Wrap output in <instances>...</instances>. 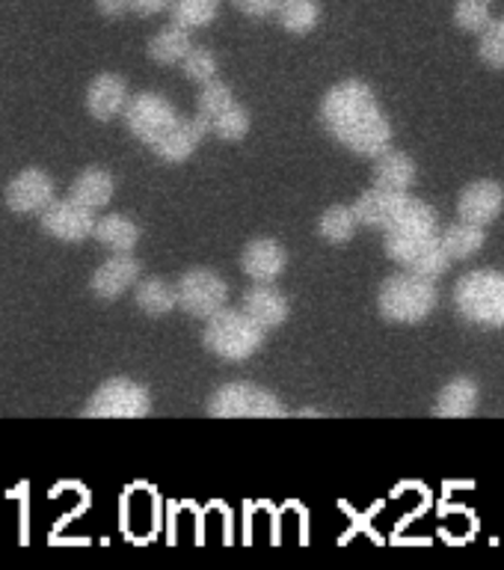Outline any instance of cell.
Wrapping results in <instances>:
<instances>
[{
  "label": "cell",
  "mask_w": 504,
  "mask_h": 570,
  "mask_svg": "<svg viewBox=\"0 0 504 570\" xmlns=\"http://www.w3.org/2000/svg\"><path fill=\"white\" fill-rule=\"evenodd\" d=\"M39 226H42L51 238L66 240V244H78V240L92 238L96 232V217L89 208H83L75 199H53L45 212H39Z\"/></svg>",
  "instance_id": "9c48e42d"
},
{
  "label": "cell",
  "mask_w": 504,
  "mask_h": 570,
  "mask_svg": "<svg viewBox=\"0 0 504 570\" xmlns=\"http://www.w3.org/2000/svg\"><path fill=\"white\" fill-rule=\"evenodd\" d=\"M478 53L490 69L504 71V18H493L487 30L481 33Z\"/></svg>",
  "instance_id": "1f68e13d"
},
{
  "label": "cell",
  "mask_w": 504,
  "mask_h": 570,
  "mask_svg": "<svg viewBox=\"0 0 504 570\" xmlns=\"http://www.w3.org/2000/svg\"><path fill=\"white\" fill-rule=\"evenodd\" d=\"M7 208L16 214H39L53 203V181L42 169H21L7 185Z\"/></svg>",
  "instance_id": "30bf717a"
},
{
  "label": "cell",
  "mask_w": 504,
  "mask_h": 570,
  "mask_svg": "<svg viewBox=\"0 0 504 570\" xmlns=\"http://www.w3.org/2000/svg\"><path fill=\"white\" fill-rule=\"evenodd\" d=\"M244 312L256 321L258 327L276 330L288 321L291 306L270 283H256V288H249L247 297H244Z\"/></svg>",
  "instance_id": "e0dca14e"
},
{
  "label": "cell",
  "mask_w": 504,
  "mask_h": 570,
  "mask_svg": "<svg viewBox=\"0 0 504 570\" xmlns=\"http://www.w3.org/2000/svg\"><path fill=\"white\" fill-rule=\"evenodd\" d=\"M211 134H217V137H220V140H226V142L244 140V137L249 134L247 107H240L238 101H235L229 110H223V114L211 122Z\"/></svg>",
  "instance_id": "f546056e"
},
{
  "label": "cell",
  "mask_w": 504,
  "mask_h": 570,
  "mask_svg": "<svg viewBox=\"0 0 504 570\" xmlns=\"http://www.w3.org/2000/svg\"><path fill=\"white\" fill-rule=\"evenodd\" d=\"M383 249L392 262L409 267L418 256H425L427 249L434 247L439 235L436 232H383Z\"/></svg>",
  "instance_id": "7402d4cb"
},
{
  "label": "cell",
  "mask_w": 504,
  "mask_h": 570,
  "mask_svg": "<svg viewBox=\"0 0 504 570\" xmlns=\"http://www.w3.org/2000/svg\"><path fill=\"white\" fill-rule=\"evenodd\" d=\"M265 327H258L244 309H220L211 318H205L202 345L220 360L244 363L258 354L265 345Z\"/></svg>",
  "instance_id": "7a4b0ae2"
},
{
  "label": "cell",
  "mask_w": 504,
  "mask_h": 570,
  "mask_svg": "<svg viewBox=\"0 0 504 570\" xmlns=\"http://www.w3.org/2000/svg\"><path fill=\"white\" fill-rule=\"evenodd\" d=\"M490 21H493V16H490V3H484V0H457L454 3V24L466 33L481 36Z\"/></svg>",
  "instance_id": "4dcf8cb0"
},
{
  "label": "cell",
  "mask_w": 504,
  "mask_h": 570,
  "mask_svg": "<svg viewBox=\"0 0 504 570\" xmlns=\"http://www.w3.org/2000/svg\"><path fill=\"white\" fill-rule=\"evenodd\" d=\"M484 3H493V0H484Z\"/></svg>",
  "instance_id": "f35d334b"
},
{
  "label": "cell",
  "mask_w": 504,
  "mask_h": 570,
  "mask_svg": "<svg viewBox=\"0 0 504 570\" xmlns=\"http://www.w3.org/2000/svg\"><path fill=\"white\" fill-rule=\"evenodd\" d=\"M113 190H116V181L113 176L107 173V169H98V167H89L83 169L69 187V196L75 203H80L83 208L89 212H98V208H105L110 205L113 199Z\"/></svg>",
  "instance_id": "ffe728a7"
},
{
  "label": "cell",
  "mask_w": 504,
  "mask_h": 570,
  "mask_svg": "<svg viewBox=\"0 0 504 570\" xmlns=\"http://www.w3.org/2000/svg\"><path fill=\"white\" fill-rule=\"evenodd\" d=\"M151 413V395L131 377H110L89 395L83 416L89 419H142Z\"/></svg>",
  "instance_id": "8992f818"
},
{
  "label": "cell",
  "mask_w": 504,
  "mask_h": 570,
  "mask_svg": "<svg viewBox=\"0 0 504 570\" xmlns=\"http://www.w3.org/2000/svg\"><path fill=\"white\" fill-rule=\"evenodd\" d=\"M137 283H140V262L131 253H116V256H110L96 267V274L89 279V288L101 301H116Z\"/></svg>",
  "instance_id": "7c38bea8"
},
{
  "label": "cell",
  "mask_w": 504,
  "mask_h": 570,
  "mask_svg": "<svg viewBox=\"0 0 504 570\" xmlns=\"http://www.w3.org/2000/svg\"><path fill=\"white\" fill-rule=\"evenodd\" d=\"M436 212L431 208L427 203H422V199H416V196H409L404 199V205H401L398 217H395V223H392L389 229L386 232H436Z\"/></svg>",
  "instance_id": "f1b7e54d"
},
{
  "label": "cell",
  "mask_w": 504,
  "mask_h": 570,
  "mask_svg": "<svg viewBox=\"0 0 504 570\" xmlns=\"http://www.w3.org/2000/svg\"><path fill=\"white\" fill-rule=\"evenodd\" d=\"M377 309L395 324H418L436 309V279L418 276L413 271L389 276L377 292Z\"/></svg>",
  "instance_id": "277c9868"
},
{
  "label": "cell",
  "mask_w": 504,
  "mask_h": 570,
  "mask_svg": "<svg viewBox=\"0 0 504 570\" xmlns=\"http://www.w3.org/2000/svg\"><path fill=\"white\" fill-rule=\"evenodd\" d=\"M208 134H211V119H208V116H181V119L172 125V131H169L151 151H155L160 160H167V164H181V160H187L196 149H199V142H202Z\"/></svg>",
  "instance_id": "8fae6325"
},
{
  "label": "cell",
  "mask_w": 504,
  "mask_h": 570,
  "mask_svg": "<svg viewBox=\"0 0 504 570\" xmlns=\"http://www.w3.org/2000/svg\"><path fill=\"white\" fill-rule=\"evenodd\" d=\"M320 122L329 137L363 158H381L389 151L392 122L377 105L374 89L365 80H342L320 101Z\"/></svg>",
  "instance_id": "6da1fadb"
},
{
  "label": "cell",
  "mask_w": 504,
  "mask_h": 570,
  "mask_svg": "<svg viewBox=\"0 0 504 570\" xmlns=\"http://www.w3.org/2000/svg\"><path fill=\"white\" fill-rule=\"evenodd\" d=\"M122 119L137 140L155 149L172 131V125L181 119V114L160 92H140V96H131Z\"/></svg>",
  "instance_id": "52a82bcc"
},
{
  "label": "cell",
  "mask_w": 504,
  "mask_h": 570,
  "mask_svg": "<svg viewBox=\"0 0 504 570\" xmlns=\"http://www.w3.org/2000/svg\"><path fill=\"white\" fill-rule=\"evenodd\" d=\"M439 244L445 247V253L452 256V262L457 258L475 256L481 247H484V226H475V223H454L439 235Z\"/></svg>",
  "instance_id": "d4e9b609"
},
{
  "label": "cell",
  "mask_w": 504,
  "mask_h": 570,
  "mask_svg": "<svg viewBox=\"0 0 504 570\" xmlns=\"http://www.w3.org/2000/svg\"><path fill=\"white\" fill-rule=\"evenodd\" d=\"M235 7L249 18H267V16H276L279 7H283V0H231Z\"/></svg>",
  "instance_id": "d590c367"
},
{
  "label": "cell",
  "mask_w": 504,
  "mask_h": 570,
  "mask_svg": "<svg viewBox=\"0 0 504 570\" xmlns=\"http://www.w3.org/2000/svg\"><path fill=\"white\" fill-rule=\"evenodd\" d=\"M128 101H131L128 83L113 71H105V75L92 78L87 89V110L98 122H110L116 116H122Z\"/></svg>",
  "instance_id": "9a60e30c"
},
{
  "label": "cell",
  "mask_w": 504,
  "mask_h": 570,
  "mask_svg": "<svg viewBox=\"0 0 504 570\" xmlns=\"http://www.w3.org/2000/svg\"><path fill=\"white\" fill-rule=\"evenodd\" d=\"M413 185H416V160L407 158L404 151H383L381 158H374V187L409 194Z\"/></svg>",
  "instance_id": "d6986e66"
},
{
  "label": "cell",
  "mask_w": 504,
  "mask_h": 570,
  "mask_svg": "<svg viewBox=\"0 0 504 570\" xmlns=\"http://www.w3.org/2000/svg\"><path fill=\"white\" fill-rule=\"evenodd\" d=\"M190 48H194L190 30L172 21V24L164 27L160 33L151 36L149 57L155 62H160V66H181V60H185Z\"/></svg>",
  "instance_id": "603a6c76"
},
{
  "label": "cell",
  "mask_w": 504,
  "mask_h": 570,
  "mask_svg": "<svg viewBox=\"0 0 504 570\" xmlns=\"http://www.w3.org/2000/svg\"><path fill=\"white\" fill-rule=\"evenodd\" d=\"M169 16L187 30L208 27L220 16V0H169Z\"/></svg>",
  "instance_id": "83f0119b"
},
{
  "label": "cell",
  "mask_w": 504,
  "mask_h": 570,
  "mask_svg": "<svg viewBox=\"0 0 504 570\" xmlns=\"http://www.w3.org/2000/svg\"><path fill=\"white\" fill-rule=\"evenodd\" d=\"M178 292V306L194 315V318H211L220 309H226L229 303V285L223 276H217L214 271H205V267H196V271H187L176 285Z\"/></svg>",
  "instance_id": "ba28073f"
},
{
  "label": "cell",
  "mask_w": 504,
  "mask_h": 570,
  "mask_svg": "<svg viewBox=\"0 0 504 570\" xmlns=\"http://www.w3.org/2000/svg\"><path fill=\"white\" fill-rule=\"evenodd\" d=\"M164 9H169V0H131V12H137L142 18L158 16Z\"/></svg>",
  "instance_id": "74e56055"
},
{
  "label": "cell",
  "mask_w": 504,
  "mask_h": 570,
  "mask_svg": "<svg viewBox=\"0 0 504 570\" xmlns=\"http://www.w3.org/2000/svg\"><path fill=\"white\" fill-rule=\"evenodd\" d=\"M240 267L253 283H276L288 267V253L279 240L256 238L240 253Z\"/></svg>",
  "instance_id": "5bb4252c"
},
{
  "label": "cell",
  "mask_w": 504,
  "mask_h": 570,
  "mask_svg": "<svg viewBox=\"0 0 504 570\" xmlns=\"http://www.w3.org/2000/svg\"><path fill=\"white\" fill-rule=\"evenodd\" d=\"M181 71L196 83H208V80L217 78V57L208 48H196L194 45L181 60Z\"/></svg>",
  "instance_id": "836d02e7"
},
{
  "label": "cell",
  "mask_w": 504,
  "mask_h": 570,
  "mask_svg": "<svg viewBox=\"0 0 504 570\" xmlns=\"http://www.w3.org/2000/svg\"><path fill=\"white\" fill-rule=\"evenodd\" d=\"M92 238L101 247L113 249V253H131L137 247V240H140V226L125 214H105L101 220H96Z\"/></svg>",
  "instance_id": "44dd1931"
},
{
  "label": "cell",
  "mask_w": 504,
  "mask_h": 570,
  "mask_svg": "<svg viewBox=\"0 0 504 570\" xmlns=\"http://www.w3.org/2000/svg\"><path fill=\"white\" fill-rule=\"evenodd\" d=\"M279 24L294 36L312 33L320 24V3L318 0H283V7L276 12Z\"/></svg>",
  "instance_id": "484cf974"
},
{
  "label": "cell",
  "mask_w": 504,
  "mask_h": 570,
  "mask_svg": "<svg viewBox=\"0 0 504 570\" xmlns=\"http://www.w3.org/2000/svg\"><path fill=\"white\" fill-rule=\"evenodd\" d=\"M504 208V187L498 181L481 178L472 181L470 187H463L461 199H457V214L461 220L475 223V226H487L502 214Z\"/></svg>",
  "instance_id": "4fadbf2b"
},
{
  "label": "cell",
  "mask_w": 504,
  "mask_h": 570,
  "mask_svg": "<svg viewBox=\"0 0 504 570\" xmlns=\"http://www.w3.org/2000/svg\"><path fill=\"white\" fill-rule=\"evenodd\" d=\"M454 306L478 327L504 330V271H472L454 285Z\"/></svg>",
  "instance_id": "3957f363"
},
{
  "label": "cell",
  "mask_w": 504,
  "mask_h": 570,
  "mask_svg": "<svg viewBox=\"0 0 504 570\" xmlns=\"http://www.w3.org/2000/svg\"><path fill=\"white\" fill-rule=\"evenodd\" d=\"M478 383L472 377H454L439 390L434 404V413L443 419H466L478 410Z\"/></svg>",
  "instance_id": "ac0fdd59"
},
{
  "label": "cell",
  "mask_w": 504,
  "mask_h": 570,
  "mask_svg": "<svg viewBox=\"0 0 504 570\" xmlns=\"http://www.w3.org/2000/svg\"><path fill=\"white\" fill-rule=\"evenodd\" d=\"M134 301H137V306L146 315H167V312L178 306V292L176 285L151 276V279H140V283L134 285Z\"/></svg>",
  "instance_id": "cb8c5ba5"
},
{
  "label": "cell",
  "mask_w": 504,
  "mask_h": 570,
  "mask_svg": "<svg viewBox=\"0 0 504 570\" xmlns=\"http://www.w3.org/2000/svg\"><path fill=\"white\" fill-rule=\"evenodd\" d=\"M404 199H407V194H395V190L372 187V190H365V194L356 199L354 212L363 226L386 232L392 223H395V217H398Z\"/></svg>",
  "instance_id": "2e32d148"
},
{
  "label": "cell",
  "mask_w": 504,
  "mask_h": 570,
  "mask_svg": "<svg viewBox=\"0 0 504 570\" xmlns=\"http://www.w3.org/2000/svg\"><path fill=\"white\" fill-rule=\"evenodd\" d=\"M448 265H452V256H448L443 244L436 240L434 247L427 249L425 256H418L416 262L407 267V271H413V274H418V276H427V279H439V276L448 271Z\"/></svg>",
  "instance_id": "e575fe53"
},
{
  "label": "cell",
  "mask_w": 504,
  "mask_h": 570,
  "mask_svg": "<svg viewBox=\"0 0 504 570\" xmlns=\"http://www.w3.org/2000/svg\"><path fill=\"white\" fill-rule=\"evenodd\" d=\"M96 7L105 18H122L125 12H131V0H96Z\"/></svg>",
  "instance_id": "8d00e7d4"
},
{
  "label": "cell",
  "mask_w": 504,
  "mask_h": 570,
  "mask_svg": "<svg viewBox=\"0 0 504 570\" xmlns=\"http://www.w3.org/2000/svg\"><path fill=\"white\" fill-rule=\"evenodd\" d=\"M356 226H359V217H356L354 205H333L318 220L320 238L329 244H347L356 235Z\"/></svg>",
  "instance_id": "4316f807"
},
{
  "label": "cell",
  "mask_w": 504,
  "mask_h": 570,
  "mask_svg": "<svg viewBox=\"0 0 504 570\" xmlns=\"http://www.w3.org/2000/svg\"><path fill=\"white\" fill-rule=\"evenodd\" d=\"M208 413L217 419H283V401L265 386L247 381H231L217 386L208 399Z\"/></svg>",
  "instance_id": "5b68a950"
},
{
  "label": "cell",
  "mask_w": 504,
  "mask_h": 570,
  "mask_svg": "<svg viewBox=\"0 0 504 570\" xmlns=\"http://www.w3.org/2000/svg\"><path fill=\"white\" fill-rule=\"evenodd\" d=\"M235 105V96H231V89L223 83V80H208V83H202V89H199V114L208 116V119H217V116L223 114V110H229V107Z\"/></svg>",
  "instance_id": "d6a6232c"
}]
</instances>
